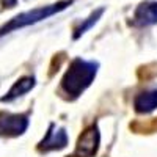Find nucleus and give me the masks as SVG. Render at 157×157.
Here are the masks:
<instances>
[{
    "label": "nucleus",
    "instance_id": "f257e3e1",
    "mask_svg": "<svg viewBox=\"0 0 157 157\" xmlns=\"http://www.w3.org/2000/svg\"><path fill=\"white\" fill-rule=\"evenodd\" d=\"M99 71V63L77 57L69 63V68L61 78V90L71 99H77L85 90L91 86Z\"/></svg>",
    "mask_w": 157,
    "mask_h": 157
},
{
    "label": "nucleus",
    "instance_id": "f03ea898",
    "mask_svg": "<svg viewBox=\"0 0 157 157\" xmlns=\"http://www.w3.org/2000/svg\"><path fill=\"white\" fill-rule=\"evenodd\" d=\"M74 0H63V2H58V3H54V5H47V6H39V8H35L32 11H25V13H21V14L14 16L8 24H5L3 27H0V38L6 33H11L17 29H24V27H29V25H33V24H38L47 17H52L54 14L60 11H64L68 6L72 5Z\"/></svg>",
    "mask_w": 157,
    "mask_h": 157
},
{
    "label": "nucleus",
    "instance_id": "7ed1b4c3",
    "mask_svg": "<svg viewBox=\"0 0 157 157\" xmlns=\"http://www.w3.org/2000/svg\"><path fill=\"white\" fill-rule=\"evenodd\" d=\"M30 126V120L24 113L0 112V135L14 138L22 135Z\"/></svg>",
    "mask_w": 157,
    "mask_h": 157
},
{
    "label": "nucleus",
    "instance_id": "20e7f679",
    "mask_svg": "<svg viewBox=\"0 0 157 157\" xmlns=\"http://www.w3.org/2000/svg\"><path fill=\"white\" fill-rule=\"evenodd\" d=\"M99 143H101L99 127L96 124H93L78 137L75 151L72 155L74 157H94L98 149H99Z\"/></svg>",
    "mask_w": 157,
    "mask_h": 157
},
{
    "label": "nucleus",
    "instance_id": "39448f33",
    "mask_svg": "<svg viewBox=\"0 0 157 157\" xmlns=\"http://www.w3.org/2000/svg\"><path fill=\"white\" fill-rule=\"evenodd\" d=\"M68 134L63 127H58L55 123H50L44 138L39 141L38 149L41 152H49V151H58L66 148L68 145Z\"/></svg>",
    "mask_w": 157,
    "mask_h": 157
},
{
    "label": "nucleus",
    "instance_id": "423d86ee",
    "mask_svg": "<svg viewBox=\"0 0 157 157\" xmlns=\"http://www.w3.org/2000/svg\"><path fill=\"white\" fill-rule=\"evenodd\" d=\"M132 22L135 27H151L157 24V2H145L141 3L135 13Z\"/></svg>",
    "mask_w": 157,
    "mask_h": 157
},
{
    "label": "nucleus",
    "instance_id": "0eeeda50",
    "mask_svg": "<svg viewBox=\"0 0 157 157\" xmlns=\"http://www.w3.org/2000/svg\"><path fill=\"white\" fill-rule=\"evenodd\" d=\"M134 109L137 113L148 115L157 109V86L138 93L134 99Z\"/></svg>",
    "mask_w": 157,
    "mask_h": 157
},
{
    "label": "nucleus",
    "instance_id": "6e6552de",
    "mask_svg": "<svg viewBox=\"0 0 157 157\" xmlns=\"http://www.w3.org/2000/svg\"><path fill=\"white\" fill-rule=\"evenodd\" d=\"M35 85H36V78L32 77V75H27V77L19 78V80L10 88V91L6 93V96L2 98V102H13V101H16L17 98L27 94Z\"/></svg>",
    "mask_w": 157,
    "mask_h": 157
},
{
    "label": "nucleus",
    "instance_id": "1a4fd4ad",
    "mask_svg": "<svg viewBox=\"0 0 157 157\" xmlns=\"http://www.w3.org/2000/svg\"><path fill=\"white\" fill-rule=\"evenodd\" d=\"M104 11H105V8H99V10H96V11H93L91 13V14L78 25V27L74 30V35H72V38L74 39H78V38H82L91 27H93V25H96L98 24V21L101 19V16L104 14Z\"/></svg>",
    "mask_w": 157,
    "mask_h": 157
}]
</instances>
